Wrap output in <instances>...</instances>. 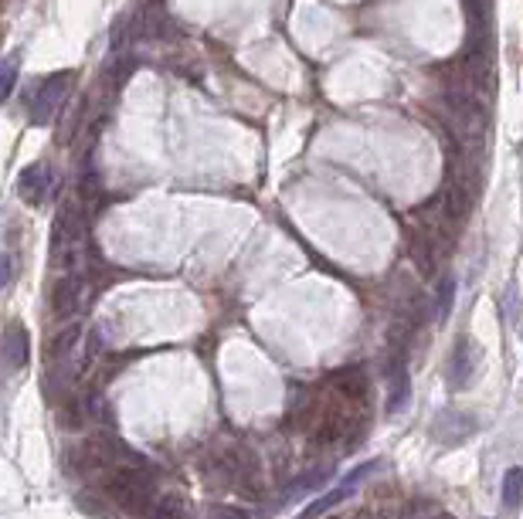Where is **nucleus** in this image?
Instances as JSON below:
<instances>
[{"label":"nucleus","mask_w":523,"mask_h":519,"mask_svg":"<svg viewBox=\"0 0 523 519\" xmlns=\"http://www.w3.org/2000/svg\"><path fill=\"white\" fill-rule=\"evenodd\" d=\"M411 258H415V265L422 275H435V245L425 235L411 238Z\"/></svg>","instance_id":"obj_9"},{"label":"nucleus","mask_w":523,"mask_h":519,"mask_svg":"<svg viewBox=\"0 0 523 519\" xmlns=\"http://www.w3.org/2000/svg\"><path fill=\"white\" fill-rule=\"evenodd\" d=\"M428 519H452L449 513H435V516H428Z\"/></svg>","instance_id":"obj_19"},{"label":"nucleus","mask_w":523,"mask_h":519,"mask_svg":"<svg viewBox=\"0 0 523 519\" xmlns=\"http://www.w3.org/2000/svg\"><path fill=\"white\" fill-rule=\"evenodd\" d=\"M99 489L123 513L143 516L150 513L153 499H157V475L147 472L143 465H116V469H106V475L99 479Z\"/></svg>","instance_id":"obj_1"},{"label":"nucleus","mask_w":523,"mask_h":519,"mask_svg":"<svg viewBox=\"0 0 523 519\" xmlns=\"http://www.w3.org/2000/svg\"><path fill=\"white\" fill-rule=\"evenodd\" d=\"M452 299H456V279H442L439 296H435V316L445 319L452 313Z\"/></svg>","instance_id":"obj_16"},{"label":"nucleus","mask_w":523,"mask_h":519,"mask_svg":"<svg viewBox=\"0 0 523 519\" xmlns=\"http://www.w3.org/2000/svg\"><path fill=\"white\" fill-rule=\"evenodd\" d=\"M17 75H21V55H7L4 62H0V102L14 92Z\"/></svg>","instance_id":"obj_12"},{"label":"nucleus","mask_w":523,"mask_h":519,"mask_svg":"<svg viewBox=\"0 0 523 519\" xmlns=\"http://www.w3.org/2000/svg\"><path fill=\"white\" fill-rule=\"evenodd\" d=\"M435 428H452V435L445 438V445H456V441H462L469 435V431H473L476 425L473 421H469V414H439V421H435Z\"/></svg>","instance_id":"obj_10"},{"label":"nucleus","mask_w":523,"mask_h":519,"mask_svg":"<svg viewBox=\"0 0 523 519\" xmlns=\"http://www.w3.org/2000/svg\"><path fill=\"white\" fill-rule=\"evenodd\" d=\"M68 85H72V72H55L38 85V92H34V99H31V123L34 126L51 123V116H55L58 106L65 102Z\"/></svg>","instance_id":"obj_2"},{"label":"nucleus","mask_w":523,"mask_h":519,"mask_svg":"<svg viewBox=\"0 0 523 519\" xmlns=\"http://www.w3.org/2000/svg\"><path fill=\"white\" fill-rule=\"evenodd\" d=\"M479 363H483V350H479L476 340H469V336H459L456 350H452L449 357V384L462 391V387H469L479 374Z\"/></svg>","instance_id":"obj_3"},{"label":"nucleus","mask_w":523,"mask_h":519,"mask_svg":"<svg viewBox=\"0 0 523 519\" xmlns=\"http://www.w3.org/2000/svg\"><path fill=\"white\" fill-rule=\"evenodd\" d=\"M79 336H82V326H79V323H72L65 333H58L55 340H51V346H48V360H51V367H55V363H65V357H68V353H72V346L79 343Z\"/></svg>","instance_id":"obj_8"},{"label":"nucleus","mask_w":523,"mask_h":519,"mask_svg":"<svg viewBox=\"0 0 523 519\" xmlns=\"http://www.w3.org/2000/svg\"><path fill=\"white\" fill-rule=\"evenodd\" d=\"M51 194V170L45 163H31L24 167V173L17 177V197L24 204H41Z\"/></svg>","instance_id":"obj_5"},{"label":"nucleus","mask_w":523,"mask_h":519,"mask_svg":"<svg viewBox=\"0 0 523 519\" xmlns=\"http://www.w3.org/2000/svg\"><path fill=\"white\" fill-rule=\"evenodd\" d=\"M150 519H191V516H187L184 499H180V496H167V499H160V503L150 506Z\"/></svg>","instance_id":"obj_13"},{"label":"nucleus","mask_w":523,"mask_h":519,"mask_svg":"<svg viewBox=\"0 0 523 519\" xmlns=\"http://www.w3.org/2000/svg\"><path fill=\"white\" fill-rule=\"evenodd\" d=\"M0 353H4V363L11 370H21L28 363V330L21 323L7 326L4 336H0Z\"/></svg>","instance_id":"obj_6"},{"label":"nucleus","mask_w":523,"mask_h":519,"mask_svg":"<svg viewBox=\"0 0 523 519\" xmlns=\"http://www.w3.org/2000/svg\"><path fill=\"white\" fill-rule=\"evenodd\" d=\"M350 489H354V486H347V482H344V486H337V489H330L327 496L316 499V503H313L310 509H306V513L299 516V519H316V516H323V513H327V509H333V506L344 503V499L350 496Z\"/></svg>","instance_id":"obj_11"},{"label":"nucleus","mask_w":523,"mask_h":519,"mask_svg":"<svg viewBox=\"0 0 523 519\" xmlns=\"http://www.w3.org/2000/svg\"><path fill=\"white\" fill-rule=\"evenodd\" d=\"M520 496H523V472L513 465L507 472V479H503V503H507V509H517Z\"/></svg>","instance_id":"obj_15"},{"label":"nucleus","mask_w":523,"mask_h":519,"mask_svg":"<svg viewBox=\"0 0 523 519\" xmlns=\"http://www.w3.org/2000/svg\"><path fill=\"white\" fill-rule=\"evenodd\" d=\"M140 24H143V34H147V38H167L170 34V24H167V17L160 14V7H147Z\"/></svg>","instance_id":"obj_14"},{"label":"nucleus","mask_w":523,"mask_h":519,"mask_svg":"<svg viewBox=\"0 0 523 519\" xmlns=\"http://www.w3.org/2000/svg\"><path fill=\"white\" fill-rule=\"evenodd\" d=\"M211 519H248V513H242V509H218Z\"/></svg>","instance_id":"obj_18"},{"label":"nucleus","mask_w":523,"mask_h":519,"mask_svg":"<svg viewBox=\"0 0 523 519\" xmlns=\"http://www.w3.org/2000/svg\"><path fill=\"white\" fill-rule=\"evenodd\" d=\"M7 282H11V262H7V255L0 252V289H4Z\"/></svg>","instance_id":"obj_17"},{"label":"nucleus","mask_w":523,"mask_h":519,"mask_svg":"<svg viewBox=\"0 0 523 519\" xmlns=\"http://www.w3.org/2000/svg\"><path fill=\"white\" fill-rule=\"evenodd\" d=\"M330 384L337 387V394L344 401H364L367 397V374L360 367H344L330 377Z\"/></svg>","instance_id":"obj_7"},{"label":"nucleus","mask_w":523,"mask_h":519,"mask_svg":"<svg viewBox=\"0 0 523 519\" xmlns=\"http://www.w3.org/2000/svg\"><path fill=\"white\" fill-rule=\"evenodd\" d=\"M82 296H85V275L65 272L62 279L55 282V289H51V309H55L58 319H68V316L79 313Z\"/></svg>","instance_id":"obj_4"}]
</instances>
